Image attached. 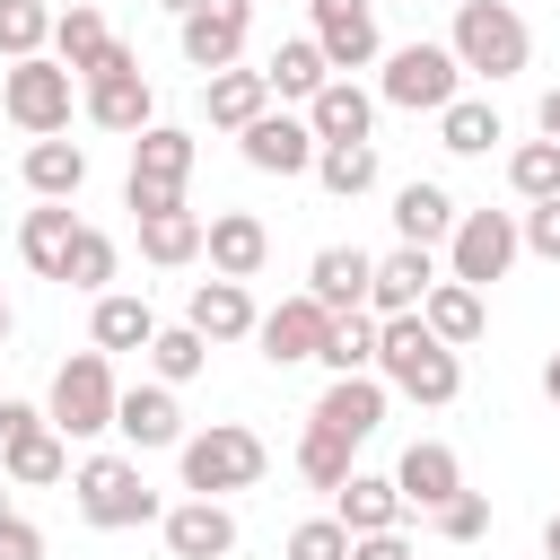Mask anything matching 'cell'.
<instances>
[{"label":"cell","mask_w":560,"mask_h":560,"mask_svg":"<svg viewBox=\"0 0 560 560\" xmlns=\"http://www.w3.org/2000/svg\"><path fill=\"white\" fill-rule=\"evenodd\" d=\"M114 271H122V245H114L105 228H79V245H70V271H61V289H79V298H105V289H114Z\"/></svg>","instance_id":"40"},{"label":"cell","mask_w":560,"mask_h":560,"mask_svg":"<svg viewBox=\"0 0 560 560\" xmlns=\"http://www.w3.org/2000/svg\"><path fill=\"white\" fill-rule=\"evenodd\" d=\"M516 210H464L455 219V236H446V280H464V289H490V280H508L516 271Z\"/></svg>","instance_id":"10"},{"label":"cell","mask_w":560,"mask_h":560,"mask_svg":"<svg viewBox=\"0 0 560 560\" xmlns=\"http://www.w3.org/2000/svg\"><path fill=\"white\" fill-rule=\"evenodd\" d=\"M0 114H9L26 140H61V131H70V114H79V79H70L52 52L9 61V70H0Z\"/></svg>","instance_id":"6"},{"label":"cell","mask_w":560,"mask_h":560,"mask_svg":"<svg viewBox=\"0 0 560 560\" xmlns=\"http://www.w3.org/2000/svg\"><path fill=\"white\" fill-rule=\"evenodd\" d=\"M236 158L254 166V175H315V131H306V114H289V105H271V114H254L245 131H236Z\"/></svg>","instance_id":"13"},{"label":"cell","mask_w":560,"mask_h":560,"mask_svg":"<svg viewBox=\"0 0 560 560\" xmlns=\"http://www.w3.org/2000/svg\"><path fill=\"white\" fill-rule=\"evenodd\" d=\"M114 438H122L131 455H166V446H184L192 429H184V402H175V385H158V376L122 385V394H114Z\"/></svg>","instance_id":"12"},{"label":"cell","mask_w":560,"mask_h":560,"mask_svg":"<svg viewBox=\"0 0 560 560\" xmlns=\"http://www.w3.org/2000/svg\"><path fill=\"white\" fill-rule=\"evenodd\" d=\"M376 376H385V394H402L420 411H446L464 394V350H446L420 315H385L376 324Z\"/></svg>","instance_id":"1"},{"label":"cell","mask_w":560,"mask_h":560,"mask_svg":"<svg viewBox=\"0 0 560 560\" xmlns=\"http://www.w3.org/2000/svg\"><path fill=\"white\" fill-rule=\"evenodd\" d=\"M9 332H18V315H9V289H0V350H9Z\"/></svg>","instance_id":"52"},{"label":"cell","mask_w":560,"mask_h":560,"mask_svg":"<svg viewBox=\"0 0 560 560\" xmlns=\"http://www.w3.org/2000/svg\"><path fill=\"white\" fill-rule=\"evenodd\" d=\"M192 158H201V140H192L184 122H149V131L131 140V175H122V210H131V219H149V210H166V201H184V184H192Z\"/></svg>","instance_id":"7"},{"label":"cell","mask_w":560,"mask_h":560,"mask_svg":"<svg viewBox=\"0 0 560 560\" xmlns=\"http://www.w3.org/2000/svg\"><path fill=\"white\" fill-rule=\"evenodd\" d=\"M131 228H140V262H158V271L201 262V210H192V201H166V210L131 219Z\"/></svg>","instance_id":"29"},{"label":"cell","mask_w":560,"mask_h":560,"mask_svg":"<svg viewBox=\"0 0 560 560\" xmlns=\"http://www.w3.org/2000/svg\"><path fill=\"white\" fill-rule=\"evenodd\" d=\"M516 245H525L534 262H560V201H525V210H516Z\"/></svg>","instance_id":"44"},{"label":"cell","mask_w":560,"mask_h":560,"mask_svg":"<svg viewBox=\"0 0 560 560\" xmlns=\"http://www.w3.org/2000/svg\"><path fill=\"white\" fill-rule=\"evenodd\" d=\"M446 52H455L464 79H490V88H499V79H516V70L534 61V26H525L516 0H455Z\"/></svg>","instance_id":"2"},{"label":"cell","mask_w":560,"mask_h":560,"mask_svg":"<svg viewBox=\"0 0 560 560\" xmlns=\"http://www.w3.org/2000/svg\"><path fill=\"white\" fill-rule=\"evenodd\" d=\"M201 114H210V131H245L254 114H271L262 70H219V79H201Z\"/></svg>","instance_id":"34"},{"label":"cell","mask_w":560,"mask_h":560,"mask_svg":"<svg viewBox=\"0 0 560 560\" xmlns=\"http://www.w3.org/2000/svg\"><path fill=\"white\" fill-rule=\"evenodd\" d=\"M298 114H306L315 149H324V140H376V88H359V79H324Z\"/></svg>","instance_id":"20"},{"label":"cell","mask_w":560,"mask_h":560,"mask_svg":"<svg viewBox=\"0 0 560 560\" xmlns=\"http://www.w3.org/2000/svg\"><path fill=\"white\" fill-rule=\"evenodd\" d=\"M245 35H254V0H192V9L175 18V44H184V61H192L201 79L236 70V61H245Z\"/></svg>","instance_id":"11"},{"label":"cell","mask_w":560,"mask_h":560,"mask_svg":"<svg viewBox=\"0 0 560 560\" xmlns=\"http://www.w3.org/2000/svg\"><path fill=\"white\" fill-rule=\"evenodd\" d=\"M368 271H376L368 245H315V262H306V298H315L324 315H350V306H368Z\"/></svg>","instance_id":"25"},{"label":"cell","mask_w":560,"mask_h":560,"mask_svg":"<svg viewBox=\"0 0 560 560\" xmlns=\"http://www.w3.org/2000/svg\"><path fill=\"white\" fill-rule=\"evenodd\" d=\"M420 324H429L446 350H472V341H481V324H490V306H481V289H464V280H438V289L420 298Z\"/></svg>","instance_id":"32"},{"label":"cell","mask_w":560,"mask_h":560,"mask_svg":"<svg viewBox=\"0 0 560 560\" xmlns=\"http://www.w3.org/2000/svg\"><path fill=\"white\" fill-rule=\"evenodd\" d=\"M324 79H332V61L315 52V35H289V44L262 61V88H271V105H306Z\"/></svg>","instance_id":"33"},{"label":"cell","mask_w":560,"mask_h":560,"mask_svg":"<svg viewBox=\"0 0 560 560\" xmlns=\"http://www.w3.org/2000/svg\"><path fill=\"white\" fill-rule=\"evenodd\" d=\"M79 228H88V219H79L70 201H35V210L18 219V262H26L35 280H61V271H70V245H79Z\"/></svg>","instance_id":"21"},{"label":"cell","mask_w":560,"mask_h":560,"mask_svg":"<svg viewBox=\"0 0 560 560\" xmlns=\"http://www.w3.org/2000/svg\"><path fill=\"white\" fill-rule=\"evenodd\" d=\"M0 560H44V525L9 508V516H0Z\"/></svg>","instance_id":"46"},{"label":"cell","mask_w":560,"mask_h":560,"mask_svg":"<svg viewBox=\"0 0 560 560\" xmlns=\"http://www.w3.org/2000/svg\"><path fill=\"white\" fill-rule=\"evenodd\" d=\"M175 464H184V490H192V499H236V490H254V481L271 472V446H262V429H245V420H210V429H192V438L175 446Z\"/></svg>","instance_id":"3"},{"label":"cell","mask_w":560,"mask_h":560,"mask_svg":"<svg viewBox=\"0 0 560 560\" xmlns=\"http://www.w3.org/2000/svg\"><path fill=\"white\" fill-rule=\"evenodd\" d=\"M158 9H166V18H184V9H192V0H158Z\"/></svg>","instance_id":"53"},{"label":"cell","mask_w":560,"mask_h":560,"mask_svg":"<svg viewBox=\"0 0 560 560\" xmlns=\"http://www.w3.org/2000/svg\"><path fill=\"white\" fill-rule=\"evenodd\" d=\"M280 560H350L341 516H306V525H289V551H280Z\"/></svg>","instance_id":"43"},{"label":"cell","mask_w":560,"mask_h":560,"mask_svg":"<svg viewBox=\"0 0 560 560\" xmlns=\"http://www.w3.org/2000/svg\"><path fill=\"white\" fill-rule=\"evenodd\" d=\"M158 534H166L175 560H228V551H236V508H228V499H175V508L158 516Z\"/></svg>","instance_id":"19"},{"label":"cell","mask_w":560,"mask_h":560,"mask_svg":"<svg viewBox=\"0 0 560 560\" xmlns=\"http://www.w3.org/2000/svg\"><path fill=\"white\" fill-rule=\"evenodd\" d=\"M376 140H324L315 149V184L332 192V201H359V192H376Z\"/></svg>","instance_id":"36"},{"label":"cell","mask_w":560,"mask_h":560,"mask_svg":"<svg viewBox=\"0 0 560 560\" xmlns=\"http://www.w3.org/2000/svg\"><path fill=\"white\" fill-rule=\"evenodd\" d=\"M52 52V9L44 0H0V61H35Z\"/></svg>","instance_id":"42"},{"label":"cell","mask_w":560,"mask_h":560,"mask_svg":"<svg viewBox=\"0 0 560 560\" xmlns=\"http://www.w3.org/2000/svg\"><path fill=\"white\" fill-rule=\"evenodd\" d=\"M455 219H464V201L446 192V184H429V175H411L402 192H394V245H446L455 236Z\"/></svg>","instance_id":"24"},{"label":"cell","mask_w":560,"mask_h":560,"mask_svg":"<svg viewBox=\"0 0 560 560\" xmlns=\"http://www.w3.org/2000/svg\"><path fill=\"white\" fill-rule=\"evenodd\" d=\"M254 289L245 280H192V298H184V324L219 350V341H254Z\"/></svg>","instance_id":"22"},{"label":"cell","mask_w":560,"mask_h":560,"mask_svg":"<svg viewBox=\"0 0 560 560\" xmlns=\"http://www.w3.org/2000/svg\"><path fill=\"white\" fill-rule=\"evenodd\" d=\"M542 560H560V516H551V525H542Z\"/></svg>","instance_id":"51"},{"label":"cell","mask_w":560,"mask_h":560,"mask_svg":"<svg viewBox=\"0 0 560 560\" xmlns=\"http://www.w3.org/2000/svg\"><path fill=\"white\" fill-rule=\"evenodd\" d=\"M446 271H438V254L429 245H394V254H376V271H368V315L385 324V315H420V298L438 289Z\"/></svg>","instance_id":"16"},{"label":"cell","mask_w":560,"mask_h":560,"mask_svg":"<svg viewBox=\"0 0 560 560\" xmlns=\"http://www.w3.org/2000/svg\"><path fill=\"white\" fill-rule=\"evenodd\" d=\"M0 516H9V490H0Z\"/></svg>","instance_id":"55"},{"label":"cell","mask_w":560,"mask_h":560,"mask_svg":"<svg viewBox=\"0 0 560 560\" xmlns=\"http://www.w3.org/2000/svg\"><path fill=\"white\" fill-rule=\"evenodd\" d=\"M0 472H9L18 490H52V481H70V438H61L52 420H35L26 438L0 446Z\"/></svg>","instance_id":"30"},{"label":"cell","mask_w":560,"mask_h":560,"mask_svg":"<svg viewBox=\"0 0 560 560\" xmlns=\"http://www.w3.org/2000/svg\"><path fill=\"white\" fill-rule=\"evenodd\" d=\"M315 9V52L332 61V79L385 61V35H376V0H306Z\"/></svg>","instance_id":"14"},{"label":"cell","mask_w":560,"mask_h":560,"mask_svg":"<svg viewBox=\"0 0 560 560\" xmlns=\"http://www.w3.org/2000/svg\"><path fill=\"white\" fill-rule=\"evenodd\" d=\"M79 114L96 122V131H122V140H140L149 122H158V88H149V70H140V52L114 35V52L79 79Z\"/></svg>","instance_id":"5"},{"label":"cell","mask_w":560,"mask_h":560,"mask_svg":"<svg viewBox=\"0 0 560 560\" xmlns=\"http://www.w3.org/2000/svg\"><path fill=\"white\" fill-rule=\"evenodd\" d=\"M542 394H551V402H560V350H551V359H542Z\"/></svg>","instance_id":"50"},{"label":"cell","mask_w":560,"mask_h":560,"mask_svg":"<svg viewBox=\"0 0 560 560\" xmlns=\"http://www.w3.org/2000/svg\"><path fill=\"white\" fill-rule=\"evenodd\" d=\"M26 192L35 201H79L88 192V149L79 140H26Z\"/></svg>","instance_id":"31"},{"label":"cell","mask_w":560,"mask_h":560,"mask_svg":"<svg viewBox=\"0 0 560 560\" xmlns=\"http://www.w3.org/2000/svg\"><path fill=\"white\" fill-rule=\"evenodd\" d=\"M350 560H420V551H411V534L394 525V534H350Z\"/></svg>","instance_id":"47"},{"label":"cell","mask_w":560,"mask_h":560,"mask_svg":"<svg viewBox=\"0 0 560 560\" xmlns=\"http://www.w3.org/2000/svg\"><path fill=\"white\" fill-rule=\"evenodd\" d=\"M534 131H542V140H560V88H542V105H534Z\"/></svg>","instance_id":"49"},{"label":"cell","mask_w":560,"mask_h":560,"mask_svg":"<svg viewBox=\"0 0 560 560\" xmlns=\"http://www.w3.org/2000/svg\"><path fill=\"white\" fill-rule=\"evenodd\" d=\"M324 332H332V315L298 289V298H280V306H262L254 315V350L271 359V368H306L315 350H324Z\"/></svg>","instance_id":"15"},{"label":"cell","mask_w":560,"mask_h":560,"mask_svg":"<svg viewBox=\"0 0 560 560\" xmlns=\"http://www.w3.org/2000/svg\"><path fill=\"white\" fill-rule=\"evenodd\" d=\"M385 402H394V394H385V376H332V385L315 394V411H306V420H315V429H332V438H350V446H368V438L385 429Z\"/></svg>","instance_id":"18"},{"label":"cell","mask_w":560,"mask_h":560,"mask_svg":"<svg viewBox=\"0 0 560 560\" xmlns=\"http://www.w3.org/2000/svg\"><path fill=\"white\" fill-rule=\"evenodd\" d=\"M35 420H44V411H35V402H9V394H0V446H9V438H26V429H35Z\"/></svg>","instance_id":"48"},{"label":"cell","mask_w":560,"mask_h":560,"mask_svg":"<svg viewBox=\"0 0 560 560\" xmlns=\"http://www.w3.org/2000/svg\"><path fill=\"white\" fill-rule=\"evenodd\" d=\"M44 9H61V0H44Z\"/></svg>","instance_id":"56"},{"label":"cell","mask_w":560,"mask_h":560,"mask_svg":"<svg viewBox=\"0 0 560 560\" xmlns=\"http://www.w3.org/2000/svg\"><path fill=\"white\" fill-rule=\"evenodd\" d=\"M332 516H341V534H394L411 508H402L394 472H350V481L332 490Z\"/></svg>","instance_id":"28"},{"label":"cell","mask_w":560,"mask_h":560,"mask_svg":"<svg viewBox=\"0 0 560 560\" xmlns=\"http://www.w3.org/2000/svg\"><path fill=\"white\" fill-rule=\"evenodd\" d=\"M149 332H158V306H149L140 289H105V298L88 306V350H105V359L149 350Z\"/></svg>","instance_id":"26"},{"label":"cell","mask_w":560,"mask_h":560,"mask_svg":"<svg viewBox=\"0 0 560 560\" xmlns=\"http://www.w3.org/2000/svg\"><path fill=\"white\" fill-rule=\"evenodd\" d=\"M508 184H516V201H560V140H516Z\"/></svg>","instance_id":"41"},{"label":"cell","mask_w":560,"mask_h":560,"mask_svg":"<svg viewBox=\"0 0 560 560\" xmlns=\"http://www.w3.org/2000/svg\"><path fill=\"white\" fill-rule=\"evenodd\" d=\"M105 52H114V26H105V9H96V0H61V9H52V61H61L70 79H88Z\"/></svg>","instance_id":"27"},{"label":"cell","mask_w":560,"mask_h":560,"mask_svg":"<svg viewBox=\"0 0 560 560\" xmlns=\"http://www.w3.org/2000/svg\"><path fill=\"white\" fill-rule=\"evenodd\" d=\"M438 534H446V542H481V534H490V499H481V490H455V499L438 508Z\"/></svg>","instance_id":"45"},{"label":"cell","mask_w":560,"mask_h":560,"mask_svg":"<svg viewBox=\"0 0 560 560\" xmlns=\"http://www.w3.org/2000/svg\"><path fill=\"white\" fill-rule=\"evenodd\" d=\"M499 140H508V122H499L490 96H455V105L438 114V149H455V158H490Z\"/></svg>","instance_id":"35"},{"label":"cell","mask_w":560,"mask_h":560,"mask_svg":"<svg viewBox=\"0 0 560 560\" xmlns=\"http://www.w3.org/2000/svg\"><path fill=\"white\" fill-rule=\"evenodd\" d=\"M376 9H420V0H376Z\"/></svg>","instance_id":"54"},{"label":"cell","mask_w":560,"mask_h":560,"mask_svg":"<svg viewBox=\"0 0 560 560\" xmlns=\"http://www.w3.org/2000/svg\"><path fill=\"white\" fill-rule=\"evenodd\" d=\"M70 508L96 534H131V525H158L166 516L158 490L140 481V455H79L70 464Z\"/></svg>","instance_id":"4"},{"label":"cell","mask_w":560,"mask_h":560,"mask_svg":"<svg viewBox=\"0 0 560 560\" xmlns=\"http://www.w3.org/2000/svg\"><path fill=\"white\" fill-rule=\"evenodd\" d=\"M201 254H210V280H254L271 262V228L254 210H210L201 219Z\"/></svg>","instance_id":"17"},{"label":"cell","mask_w":560,"mask_h":560,"mask_svg":"<svg viewBox=\"0 0 560 560\" xmlns=\"http://www.w3.org/2000/svg\"><path fill=\"white\" fill-rule=\"evenodd\" d=\"M350 455H359L350 438H332V429H315V420L298 429V481H306V490H341V481L359 472Z\"/></svg>","instance_id":"39"},{"label":"cell","mask_w":560,"mask_h":560,"mask_svg":"<svg viewBox=\"0 0 560 560\" xmlns=\"http://www.w3.org/2000/svg\"><path fill=\"white\" fill-rule=\"evenodd\" d=\"M394 490H402V508H446L455 490H464V464H455V446L446 438H411L402 446V464H394Z\"/></svg>","instance_id":"23"},{"label":"cell","mask_w":560,"mask_h":560,"mask_svg":"<svg viewBox=\"0 0 560 560\" xmlns=\"http://www.w3.org/2000/svg\"><path fill=\"white\" fill-rule=\"evenodd\" d=\"M114 394H122L114 359H105V350H70V359L52 368L44 420H52L61 438H105V429H114Z\"/></svg>","instance_id":"8"},{"label":"cell","mask_w":560,"mask_h":560,"mask_svg":"<svg viewBox=\"0 0 560 560\" xmlns=\"http://www.w3.org/2000/svg\"><path fill=\"white\" fill-rule=\"evenodd\" d=\"M315 368H324V376H376V315H368V306L332 315V332H324Z\"/></svg>","instance_id":"37"},{"label":"cell","mask_w":560,"mask_h":560,"mask_svg":"<svg viewBox=\"0 0 560 560\" xmlns=\"http://www.w3.org/2000/svg\"><path fill=\"white\" fill-rule=\"evenodd\" d=\"M464 96V70H455V52L446 44H394L385 52V70H376V105H394V114H446Z\"/></svg>","instance_id":"9"},{"label":"cell","mask_w":560,"mask_h":560,"mask_svg":"<svg viewBox=\"0 0 560 560\" xmlns=\"http://www.w3.org/2000/svg\"><path fill=\"white\" fill-rule=\"evenodd\" d=\"M140 359H149V376H158V385H192V376L210 368V341H201L192 324H158Z\"/></svg>","instance_id":"38"}]
</instances>
